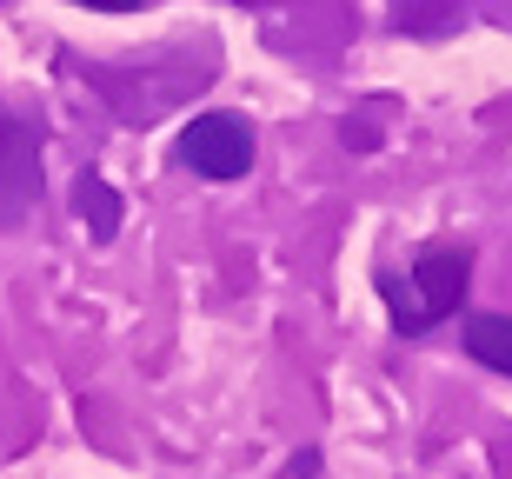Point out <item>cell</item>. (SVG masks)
<instances>
[{
	"instance_id": "6da1fadb",
	"label": "cell",
	"mask_w": 512,
	"mask_h": 479,
	"mask_svg": "<svg viewBox=\"0 0 512 479\" xmlns=\"http://www.w3.org/2000/svg\"><path fill=\"white\" fill-rule=\"evenodd\" d=\"M466 280H473V253H466V247H426V253L413 260V300L386 293L393 326H406V333H426L433 320H446V313L459 307Z\"/></svg>"
},
{
	"instance_id": "7a4b0ae2",
	"label": "cell",
	"mask_w": 512,
	"mask_h": 479,
	"mask_svg": "<svg viewBox=\"0 0 512 479\" xmlns=\"http://www.w3.org/2000/svg\"><path fill=\"white\" fill-rule=\"evenodd\" d=\"M180 160L207 180H240L253 167V127L240 114H200L180 140Z\"/></svg>"
},
{
	"instance_id": "3957f363",
	"label": "cell",
	"mask_w": 512,
	"mask_h": 479,
	"mask_svg": "<svg viewBox=\"0 0 512 479\" xmlns=\"http://www.w3.org/2000/svg\"><path fill=\"white\" fill-rule=\"evenodd\" d=\"M74 213L87 220L94 240H114V233H120V193L107 187L100 173H80V180H74Z\"/></svg>"
},
{
	"instance_id": "277c9868",
	"label": "cell",
	"mask_w": 512,
	"mask_h": 479,
	"mask_svg": "<svg viewBox=\"0 0 512 479\" xmlns=\"http://www.w3.org/2000/svg\"><path fill=\"white\" fill-rule=\"evenodd\" d=\"M466 346H473L479 366L512 373V320L506 313H473V320H466Z\"/></svg>"
},
{
	"instance_id": "5b68a950",
	"label": "cell",
	"mask_w": 512,
	"mask_h": 479,
	"mask_svg": "<svg viewBox=\"0 0 512 479\" xmlns=\"http://www.w3.org/2000/svg\"><path fill=\"white\" fill-rule=\"evenodd\" d=\"M74 7H100V14H133L140 0H74Z\"/></svg>"
}]
</instances>
